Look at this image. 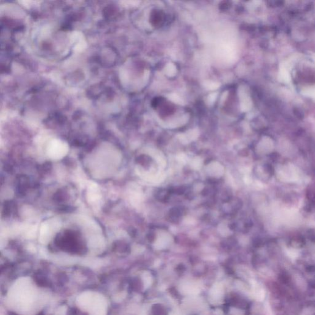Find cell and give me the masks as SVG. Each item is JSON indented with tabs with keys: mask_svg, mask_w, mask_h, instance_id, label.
I'll return each mask as SVG.
<instances>
[{
	"mask_svg": "<svg viewBox=\"0 0 315 315\" xmlns=\"http://www.w3.org/2000/svg\"><path fill=\"white\" fill-rule=\"evenodd\" d=\"M163 20V17L161 14V12L155 11L152 15V21L153 25H158L160 24L161 21Z\"/></svg>",
	"mask_w": 315,
	"mask_h": 315,
	"instance_id": "cell-5",
	"label": "cell"
},
{
	"mask_svg": "<svg viewBox=\"0 0 315 315\" xmlns=\"http://www.w3.org/2000/svg\"><path fill=\"white\" fill-rule=\"evenodd\" d=\"M150 158L149 156H145V155H142V156H140L138 158L137 161L138 163L141 164L142 166L144 165H146L147 164H149V162H150Z\"/></svg>",
	"mask_w": 315,
	"mask_h": 315,
	"instance_id": "cell-6",
	"label": "cell"
},
{
	"mask_svg": "<svg viewBox=\"0 0 315 315\" xmlns=\"http://www.w3.org/2000/svg\"><path fill=\"white\" fill-rule=\"evenodd\" d=\"M54 199L55 201L57 202H61L64 200V193L63 191H58L55 194L54 197Z\"/></svg>",
	"mask_w": 315,
	"mask_h": 315,
	"instance_id": "cell-8",
	"label": "cell"
},
{
	"mask_svg": "<svg viewBox=\"0 0 315 315\" xmlns=\"http://www.w3.org/2000/svg\"><path fill=\"white\" fill-rule=\"evenodd\" d=\"M11 298L21 303V306H30L36 298V290L28 280H21L14 286L11 292Z\"/></svg>",
	"mask_w": 315,
	"mask_h": 315,
	"instance_id": "cell-1",
	"label": "cell"
},
{
	"mask_svg": "<svg viewBox=\"0 0 315 315\" xmlns=\"http://www.w3.org/2000/svg\"><path fill=\"white\" fill-rule=\"evenodd\" d=\"M29 187V179L25 175H21L18 179L17 190L19 194L25 193V191Z\"/></svg>",
	"mask_w": 315,
	"mask_h": 315,
	"instance_id": "cell-3",
	"label": "cell"
},
{
	"mask_svg": "<svg viewBox=\"0 0 315 315\" xmlns=\"http://www.w3.org/2000/svg\"><path fill=\"white\" fill-rule=\"evenodd\" d=\"M51 164L49 162H47L40 167L39 171L43 173L48 172L51 169Z\"/></svg>",
	"mask_w": 315,
	"mask_h": 315,
	"instance_id": "cell-7",
	"label": "cell"
},
{
	"mask_svg": "<svg viewBox=\"0 0 315 315\" xmlns=\"http://www.w3.org/2000/svg\"><path fill=\"white\" fill-rule=\"evenodd\" d=\"M15 209V204L12 201H6L4 205V214L6 216H9Z\"/></svg>",
	"mask_w": 315,
	"mask_h": 315,
	"instance_id": "cell-4",
	"label": "cell"
},
{
	"mask_svg": "<svg viewBox=\"0 0 315 315\" xmlns=\"http://www.w3.org/2000/svg\"><path fill=\"white\" fill-rule=\"evenodd\" d=\"M79 302L85 308L88 310V311L95 315H103L105 311L106 305L104 299L99 295L94 293H88L81 296Z\"/></svg>",
	"mask_w": 315,
	"mask_h": 315,
	"instance_id": "cell-2",
	"label": "cell"
}]
</instances>
